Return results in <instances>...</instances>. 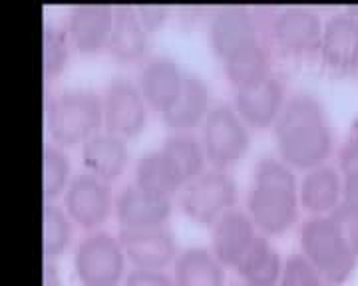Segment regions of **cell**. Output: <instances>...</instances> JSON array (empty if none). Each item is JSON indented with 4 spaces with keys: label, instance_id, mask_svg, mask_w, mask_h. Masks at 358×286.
Wrapping results in <instances>:
<instances>
[{
    "label": "cell",
    "instance_id": "obj_1",
    "mask_svg": "<svg viewBox=\"0 0 358 286\" xmlns=\"http://www.w3.org/2000/svg\"><path fill=\"white\" fill-rule=\"evenodd\" d=\"M273 133L279 157L293 170L319 167L333 151V126L327 107L308 91H296L287 98L273 123Z\"/></svg>",
    "mask_w": 358,
    "mask_h": 286
},
{
    "label": "cell",
    "instance_id": "obj_2",
    "mask_svg": "<svg viewBox=\"0 0 358 286\" xmlns=\"http://www.w3.org/2000/svg\"><path fill=\"white\" fill-rule=\"evenodd\" d=\"M299 181L281 157H261L253 171L247 211L263 234L289 231L299 217Z\"/></svg>",
    "mask_w": 358,
    "mask_h": 286
},
{
    "label": "cell",
    "instance_id": "obj_3",
    "mask_svg": "<svg viewBox=\"0 0 358 286\" xmlns=\"http://www.w3.org/2000/svg\"><path fill=\"white\" fill-rule=\"evenodd\" d=\"M103 123L102 96L92 88H64L46 102V130L58 145L84 143Z\"/></svg>",
    "mask_w": 358,
    "mask_h": 286
},
{
    "label": "cell",
    "instance_id": "obj_4",
    "mask_svg": "<svg viewBox=\"0 0 358 286\" xmlns=\"http://www.w3.org/2000/svg\"><path fill=\"white\" fill-rule=\"evenodd\" d=\"M301 248V255L319 271L327 285H345L357 269L358 257L329 215H310L303 221Z\"/></svg>",
    "mask_w": 358,
    "mask_h": 286
},
{
    "label": "cell",
    "instance_id": "obj_5",
    "mask_svg": "<svg viewBox=\"0 0 358 286\" xmlns=\"http://www.w3.org/2000/svg\"><path fill=\"white\" fill-rule=\"evenodd\" d=\"M126 253L120 236L90 231L74 253V271L82 286H117L126 273Z\"/></svg>",
    "mask_w": 358,
    "mask_h": 286
},
{
    "label": "cell",
    "instance_id": "obj_6",
    "mask_svg": "<svg viewBox=\"0 0 358 286\" xmlns=\"http://www.w3.org/2000/svg\"><path fill=\"white\" fill-rule=\"evenodd\" d=\"M201 142L211 167L227 170L245 156L251 143L249 126L239 116L235 105L219 102L211 105L205 116Z\"/></svg>",
    "mask_w": 358,
    "mask_h": 286
},
{
    "label": "cell",
    "instance_id": "obj_7",
    "mask_svg": "<svg viewBox=\"0 0 358 286\" xmlns=\"http://www.w3.org/2000/svg\"><path fill=\"white\" fill-rule=\"evenodd\" d=\"M237 181L227 170L209 167L181 189L179 205L183 213L197 223L213 225L219 217L235 207Z\"/></svg>",
    "mask_w": 358,
    "mask_h": 286
},
{
    "label": "cell",
    "instance_id": "obj_8",
    "mask_svg": "<svg viewBox=\"0 0 358 286\" xmlns=\"http://www.w3.org/2000/svg\"><path fill=\"white\" fill-rule=\"evenodd\" d=\"M112 185L92 171L76 173L64 191V209L80 227L96 231L114 209Z\"/></svg>",
    "mask_w": 358,
    "mask_h": 286
},
{
    "label": "cell",
    "instance_id": "obj_9",
    "mask_svg": "<svg viewBox=\"0 0 358 286\" xmlns=\"http://www.w3.org/2000/svg\"><path fill=\"white\" fill-rule=\"evenodd\" d=\"M145 98L138 82L128 76H114L106 84L102 93L103 126L122 137L138 135L148 119Z\"/></svg>",
    "mask_w": 358,
    "mask_h": 286
},
{
    "label": "cell",
    "instance_id": "obj_10",
    "mask_svg": "<svg viewBox=\"0 0 358 286\" xmlns=\"http://www.w3.org/2000/svg\"><path fill=\"white\" fill-rule=\"evenodd\" d=\"M207 38L213 54L225 60L259 38L255 16L245 4H221L209 16Z\"/></svg>",
    "mask_w": 358,
    "mask_h": 286
},
{
    "label": "cell",
    "instance_id": "obj_11",
    "mask_svg": "<svg viewBox=\"0 0 358 286\" xmlns=\"http://www.w3.org/2000/svg\"><path fill=\"white\" fill-rule=\"evenodd\" d=\"M120 243L128 260L136 269L164 271L167 264L178 259L176 234L167 225L141 227V229H120Z\"/></svg>",
    "mask_w": 358,
    "mask_h": 286
},
{
    "label": "cell",
    "instance_id": "obj_12",
    "mask_svg": "<svg viewBox=\"0 0 358 286\" xmlns=\"http://www.w3.org/2000/svg\"><path fill=\"white\" fill-rule=\"evenodd\" d=\"M324 20L320 14L305 4H289L275 14L271 34L282 50L305 54L319 50Z\"/></svg>",
    "mask_w": 358,
    "mask_h": 286
},
{
    "label": "cell",
    "instance_id": "obj_13",
    "mask_svg": "<svg viewBox=\"0 0 358 286\" xmlns=\"http://www.w3.org/2000/svg\"><path fill=\"white\" fill-rule=\"evenodd\" d=\"M287 102L285 84L277 74L239 86L235 90V110L243 117L247 126L268 128L277 121L282 105Z\"/></svg>",
    "mask_w": 358,
    "mask_h": 286
},
{
    "label": "cell",
    "instance_id": "obj_14",
    "mask_svg": "<svg viewBox=\"0 0 358 286\" xmlns=\"http://www.w3.org/2000/svg\"><path fill=\"white\" fill-rule=\"evenodd\" d=\"M114 6L106 2H80L66 16V32L78 52L94 54L110 42Z\"/></svg>",
    "mask_w": 358,
    "mask_h": 286
},
{
    "label": "cell",
    "instance_id": "obj_15",
    "mask_svg": "<svg viewBox=\"0 0 358 286\" xmlns=\"http://www.w3.org/2000/svg\"><path fill=\"white\" fill-rule=\"evenodd\" d=\"M259 233L249 211L231 207L211 225V250L225 266H237Z\"/></svg>",
    "mask_w": 358,
    "mask_h": 286
},
{
    "label": "cell",
    "instance_id": "obj_16",
    "mask_svg": "<svg viewBox=\"0 0 358 286\" xmlns=\"http://www.w3.org/2000/svg\"><path fill=\"white\" fill-rule=\"evenodd\" d=\"M322 62L338 70L352 72L358 68V18L350 13H334L324 20L319 46Z\"/></svg>",
    "mask_w": 358,
    "mask_h": 286
},
{
    "label": "cell",
    "instance_id": "obj_17",
    "mask_svg": "<svg viewBox=\"0 0 358 286\" xmlns=\"http://www.w3.org/2000/svg\"><path fill=\"white\" fill-rule=\"evenodd\" d=\"M114 209L120 229H141L166 225L173 211V203L167 197L152 195L136 183H129L115 195Z\"/></svg>",
    "mask_w": 358,
    "mask_h": 286
},
{
    "label": "cell",
    "instance_id": "obj_18",
    "mask_svg": "<svg viewBox=\"0 0 358 286\" xmlns=\"http://www.w3.org/2000/svg\"><path fill=\"white\" fill-rule=\"evenodd\" d=\"M183 72L176 58L167 54H155L145 60L141 66L140 86L145 102L159 110V114L173 104V100L179 96L181 84H183Z\"/></svg>",
    "mask_w": 358,
    "mask_h": 286
},
{
    "label": "cell",
    "instance_id": "obj_19",
    "mask_svg": "<svg viewBox=\"0 0 358 286\" xmlns=\"http://www.w3.org/2000/svg\"><path fill=\"white\" fill-rule=\"evenodd\" d=\"M128 159L129 149L126 137L112 131H96L82 143V161L86 165V171H92L106 181L117 179L126 170Z\"/></svg>",
    "mask_w": 358,
    "mask_h": 286
},
{
    "label": "cell",
    "instance_id": "obj_20",
    "mask_svg": "<svg viewBox=\"0 0 358 286\" xmlns=\"http://www.w3.org/2000/svg\"><path fill=\"white\" fill-rule=\"evenodd\" d=\"M209 86L197 72L185 70L183 84L173 104L162 112V119L171 130H189L209 112Z\"/></svg>",
    "mask_w": 358,
    "mask_h": 286
},
{
    "label": "cell",
    "instance_id": "obj_21",
    "mask_svg": "<svg viewBox=\"0 0 358 286\" xmlns=\"http://www.w3.org/2000/svg\"><path fill=\"white\" fill-rule=\"evenodd\" d=\"M301 205L310 215H329L343 201V173L322 163L305 173L299 185Z\"/></svg>",
    "mask_w": 358,
    "mask_h": 286
},
{
    "label": "cell",
    "instance_id": "obj_22",
    "mask_svg": "<svg viewBox=\"0 0 358 286\" xmlns=\"http://www.w3.org/2000/svg\"><path fill=\"white\" fill-rule=\"evenodd\" d=\"M173 283L176 286H225V264L211 248H183L173 262Z\"/></svg>",
    "mask_w": 358,
    "mask_h": 286
},
{
    "label": "cell",
    "instance_id": "obj_23",
    "mask_svg": "<svg viewBox=\"0 0 358 286\" xmlns=\"http://www.w3.org/2000/svg\"><path fill=\"white\" fill-rule=\"evenodd\" d=\"M148 28L143 27L140 14L131 4H115L114 24L110 32L108 48L117 60L131 62L141 58L148 50Z\"/></svg>",
    "mask_w": 358,
    "mask_h": 286
},
{
    "label": "cell",
    "instance_id": "obj_24",
    "mask_svg": "<svg viewBox=\"0 0 358 286\" xmlns=\"http://www.w3.org/2000/svg\"><path fill=\"white\" fill-rule=\"evenodd\" d=\"M134 183L152 195L167 199H171L178 189H183L179 171L162 147L148 149L138 157L134 167Z\"/></svg>",
    "mask_w": 358,
    "mask_h": 286
},
{
    "label": "cell",
    "instance_id": "obj_25",
    "mask_svg": "<svg viewBox=\"0 0 358 286\" xmlns=\"http://www.w3.org/2000/svg\"><path fill=\"white\" fill-rule=\"evenodd\" d=\"M282 266L285 262L279 250L273 247L267 234L259 233L235 271L243 278L245 286H279Z\"/></svg>",
    "mask_w": 358,
    "mask_h": 286
},
{
    "label": "cell",
    "instance_id": "obj_26",
    "mask_svg": "<svg viewBox=\"0 0 358 286\" xmlns=\"http://www.w3.org/2000/svg\"><path fill=\"white\" fill-rule=\"evenodd\" d=\"M162 149L173 161L176 170L181 175L183 187L205 171V147L203 142L189 130H171L162 142Z\"/></svg>",
    "mask_w": 358,
    "mask_h": 286
},
{
    "label": "cell",
    "instance_id": "obj_27",
    "mask_svg": "<svg viewBox=\"0 0 358 286\" xmlns=\"http://www.w3.org/2000/svg\"><path fill=\"white\" fill-rule=\"evenodd\" d=\"M223 68H225V74L231 80V84H235V88H239V86L257 82V80L271 74V54H268L267 46L261 40H257L253 44L231 54L229 58H225Z\"/></svg>",
    "mask_w": 358,
    "mask_h": 286
},
{
    "label": "cell",
    "instance_id": "obj_28",
    "mask_svg": "<svg viewBox=\"0 0 358 286\" xmlns=\"http://www.w3.org/2000/svg\"><path fill=\"white\" fill-rule=\"evenodd\" d=\"M42 250L44 259L56 260L72 241V219L66 209L56 205L54 201H44L42 211Z\"/></svg>",
    "mask_w": 358,
    "mask_h": 286
},
{
    "label": "cell",
    "instance_id": "obj_29",
    "mask_svg": "<svg viewBox=\"0 0 358 286\" xmlns=\"http://www.w3.org/2000/svg\"><path fill=\"white\" fill-rule=\"evenodd\" d=\"M42 187L44 201H54L60 193H64L70 183V157L62 149V145L48 142L42 149Z\"/></svg>",
    "mask_w": 358,
    "mask_h": 286
},
{
    "label": "cell",
    "instance_id": "obj_30",
    "mask_svg": "<svg viewBox=\"0 0 358 286\" xmlns=\"http://www.w3.org/2000/svg\"><path fill=\"white\" fill-rule=\"evenodd\" d=\"M72 42L66 28L54 20H44L42 27V58H44V76L52 78L60 74L68 64Z\"/></svg>",
    "mask_w": 358,
    "mask_h": 286
},
{
    "label": "cell",
    "instance_id": "obj_31",
    "mask_svg": "<svg viewBox=\"0 0 358 286\" xmlns=\"http://www.w3.org/2000/svg\"><path fill=\"white\" fill-rule=\"evenodd\" d=\"M279 286H327V283L303 255H293L285 260Z\"/></svg>",
    "mask_w": 358,
    "mask_h": 286
},
{
    "label": "cell",
    "instance_id": "obj_32",
    "mask_svg": "<svg viewBox=\"0 0 358 286\" xmlns=\"http://www.w3.org/2000/svg\"><path fill=\"white\" fill-rule=\"evenodd\" d=\"M336 229L341 231L346 245L352 248V253L358 257V205L341 201L336 207L329 213Z\"/></svg>",
    "mask_w": 358,
    "mask_h": 286
},
{
    "label": "cell",
    "instance_id": "obj_33",
    "mask_svg": "<svg viewBox=\"0 0 358 286\" xmlns=\"http://www.w3.org/2000/svg\"><path fill=\"white\" fill-rule=\"evenodd\" d=\"M124 286H176V283H173V276H169L164 271L134 269L131 273L126 274Z\"/></svg>",
    "mask_w": 358,
    "mask_h": 286
},
{
    "label": "cell",
    "instance_id": "obj_34",
    "mask_svg": "<svg viewBox=\"0 0 358 286\" xmlns=\"http://www.w3.org/2000/svg\"><path fill=\"white\" fill-rule=\"evenodd\" d=\"M136 10L140 14L143 27L148 28V32H150V30L159 28L164 24V20L169 14V6L167 4H138Z\"/></svg>",
    "mask_w": 358,
    "mask_h": 286
},
{
    "label": "cell",
    "instance_id": "obj_35",
    "mask_svg": "<svg viewBox=\"0 0 358 286\" xmlns=\"http://www.w3.org/2000/svg\"><path fill=\"white\" fill-rule=\"evenodd\" d=\"M338 170L341 173L358 170V133L343 143L338 151Z\"/></svg>",
    "mask_w": 358,
    "mask_h": 286
},
{
    "label": "cell",
    "instance_id": "obj_36",
    "mask_svg": "<svg viewBox=\"0 0 358 286\" xmlns=\"http://www.w3.org/2000/svg\"><path fill=\"white\" fill-rule=\"evenodd\" d=\"M343 201L358 205V170L343 173Z\"/></svg>",
    "mask_w": 358,
    "mask_h": 286
},
{
    "label": "cell",
    "instance_id": "obj_37",
    "mask_svg": "<svg viewBox=\"0 0 358 286\" xmlns=\"http://www.w3.org/2000/svg\"><path fill=\"white\" fill-rule=\"evenodd\" d=\"M42 278H44V286H64L62 283V274L58 271L54 260L44 259V266H42Z\"/></svg>",
    "mask_w": 358,
    "mask_h": 286
},
{
    "label": "cell",
    "instance_id": "obj_38",
    "mask_svg": "<svg viewBox=\"0 0 358 286\" xmlns=\"http://www.w3.org/2000/svg\"><path fill=\"white\" fill-rule=\"evenodd\" d=\"M346 13H350L355 18H358V4H350V6H346Z\"/></svg>",
    "mask_w": 358,
    "mask_h": 286
}]
</instances>
